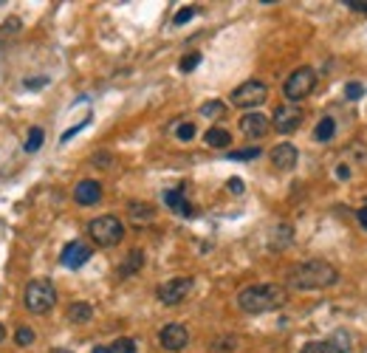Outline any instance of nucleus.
<instances>
[{
  "label": "nucleus",
  "instance_id": "nucleus-1",
  "mask_svg": "<svg viewBox=\"0 0 367 353\" xmlns=\"http://www.w3.org/2000/svg\"><path fill=\"white\" fill-rule=\"evenodd\" d=\"M339 280V271L325 263V260H305L288 269V289L294 291H316V289H328Z\"/></svg>",
  "mask_w": 367,
  "mask_h": 353
},
{
  "label": "nucleus",
  "instance_id": "nucleus-2",
  "mask_svg": "<svg viewBox=\"0 0 367 353\" xmlns=\"http://www.w3.org/2000/svg\"><path fill=\"white\" fill-rule=\"evenodd\" d=\"M288 302V291L274 282H263V286H246L238 294V305L246 314H266V311H277Z\"/></svg>",
  "mask_w": 367,
  "mask_h": 353
},
{
  "label": "nucleus",
  "instance_id": "nucleus-3",
  "mask_svg": "<svg viewBox=\"0 0 367 353\" xmlns=\"http://www.w3.org/2000/svg\"><path fill=\"white\" fill-rule=\"evenodd\" d=\"M23 305L31 311V314H49L54 305H57V289L51 280L45 277H37L31 280L26 291H23Z\"/></svg>",
  "mask_w": 367,
  "mask_h": 353
},
{
  "label": "nucleus",
  "instance_id": "nucleus-4",
  "mask_svg": "<svg viewBox=\"0 0 367 353\" xmlns=\"http://www.w3.org/2000/svg\"><path fill=\"white\" fill-rule=\"evenodd\" d=\"M88 234H90V241H94L97 246L110 249V246L122 243L125 226H122V221L116 215H102V218H94L88 223Z\"/></svg>",
  "mask_w": 367,
  "mask_h": 353
},
{
  "label": "nucleus",
  "instance_id": "nucleus-5",
  "mask_svg": "<svg viewBox=\"0 0 367 353\" xmlns=\"http://www.w3.org/2000/svg\"><path fill=\"white\" fill-rule=\"evenodd\" d=\"M314 88H316V71L308 68V65H303V68H296L294 74L286 80L283 93H286V99H288L291 105H296V102H303Z\"/></svg>",
  "mask_w": 367,
  "mask_h": 353
},
{
  "label": "nucleus",
  "instance_id": "nucleus-6",
  "mask_svg": "<svg viewBox=\"0 0 367 353\" xmlns=\"http://www.w3.org/2000/svg\"><path fill=\"white\" fill-rule=\"evenodd\" d=\"M229 99H232L235 108H257V105H263L268 99V88L260 80H246L243 85H238L232 90V97Z\"/></svg>",
  "mask_w": 367,
  "mask_h": 353
},
{
  "label": "nucleus",
  "instance_id": "nucleus-7",
  "mask_svg": "<svg viewBox=\"0 0 367 353\" xmlns=\"http://www.w3.org/2000/svg\"><path fill=\"white\" fill-rule=\"evenodd\" d=\"M195 289V280L192 277H173L167 282H162L155 291L158 302H164V305H181L184 300H187Z\"/></svg>",
  "mask_w": 367,
  "mask_h": 353
},
{
  "label": "nucleus",
  "instance_id": "nucleus-8",
  "mask_svg": "<svg viewBox=\"0 0 367 353\" xmlns=\"http://www.w3.org/2000/svg\"><path fill=\"white\" fill-rule=\"evenodd\" d=\"M303 125V108L300 105H280L277 110H274V116H271V127L277 130V133H294L296 127Z\"/></svg>",
  "mask_w": 367,
  "mask_h": 353
},
{
  "label": "nucleus",
  "instance_id": "nucleus-9",
  "mask_svg": "<svg viewBox=\"0 0 367 353\" xmlns=\"http://www.w3.org/2000/svg\"><path fill=\"white\" fill-rule=\"evenodd\" d=\"M158 342H162L164 350L178 353V350L187 348V342H190V331H187V328H184L181 322H167V325L162 328V334H158Z\"/></svg>",
  "mask_w": 367,
  "mask_h": 353
},
{
  "label": "nucleus",
  "instance_id": "nucleus-10",
  "mask_svg": "<svg viewBox=\"0 0 367 353\" xmlns=\"http://www.w3.org/2000/svg\"><path fill=\"white\" fill-rule=\"evenodd\" d=\"M90 257H94V252H90V246L85 243V241H71L65 249H62V254H60V263L65 266V269H82Z\"/></svg>",
  "mask_w": 367,
  "mask_h": 353
},
{
  "label": "nucleus",
  "instance_id": "nucleus-11",
  "mask_svg": "<svg viewBox=\"0 0 367 353\" xmlns=\"http://www.w3.org/2000/svg\"><path fill=\"white\" fill-rule=\"evenodd\" d=\"M271 130V119H266L263 113H246L240 119V133L246 138H263Z\"/></svg>",
  "mask_w": 367,
  "mask_h": 353
},
{
  "label": "nucleus",
  "instance_id": "nucleus-12",
  "mask_svg": "<svg viewBox=\"0 0 367 353\" xmlns=\"http://www.w3.org/2000/svg\"><path fill=\"white\" fill-rule=\"evenodd\" d=\"M74 201L79 206H94L102 201V184L94 181V178H85L77 184V190H74Z\"/></svg>",
  "mask_w": 367,
  "mask_h": 353
},
{
  "label": "nucleus",
  "instance_id": "nucleus-13",
  "mask_svg": "<svg viewBox=\"0 0 367 353\" xmlns=\"http://www.w3.org/2000/svg\"><path fill=\"white\" fill-rule=\"evenodd\" d=\"M164 204L178 212L181 218H192L195 215V206L187 201V195H184V186H175V190H164Z\"/></svg>",
  "mask_w": 367,
  "mask_h": 353
},
{
  "label": "nucleus",
  "instance_id": "nucleus-14",
  "mask_svg": "<svg viewBox=\"0 0 367 353\" xmlns=\"http://www.w3.org/2000/svg\"><path fill=\"white\" fill-rule=\"evenodd\" d=\"M296 158H300V153H296L294 145H277L271 150V164L277 170H294L296 167Z\"/></svg>",
  "mask_w": 367,
  "mask_h": 353
},
{
  "label": "nucleus",
  "instance_id": "nucleus-15",
  "mask_svg": "<svg viewBox=\"0 0 367 353\" xmlns=\"http://www.w3.org/2000/svg\"><path fill=\"white\" fill-rule=\"evenodd\" d=\"M127 215L136 226H144V223H153L155 218V206L153 204H144V201H130L127 204Z\"/></svg>",
  "mask_w": 367,
  "mask_h": 353
},
{
  "label": "nucleus",
  "instance_id": "nucleus-16",
  "mask_svg": "<svg viewBox=\"0 0 367 353\" xmlns=\"http://www.w3.org/2000/svg\"><path fill=\"white\" fill-rule=\"evenodd\" d=\"M144 266V252L142 249H133L127 257H125V263L119 266V280H127V277H133L136 271H139Z\"/></svg>",
  "mask_w": 367,
  "mask_h": 353
},
{
  "label": "nucleus",
  "instance_id": "nucleus-17",
  "mask_svg": "<svg viewBox=\"0 0 367 353\" xmlns=\"http://www.w3.org/2000/svg\"><path fill=\"white\" fill-rule=\"evenodd\" d=\"M203 141L215 150H223V147L232 145V136H229V130H223V127H210L203 133Z\"/></svg>",
  "mask_w": 367,
  "mask_h": 353
},
{
  "label": "nucleus",
  "instance_id": "nucleus-18",
  "mask_svg": "<svg viewBox=\"0 0 367 353\" xmlns=\"http://www.w3.org/2000/svg\"><path fill=\"white\" fill-rule=\"evenodd\" d=\"M90 317H94V308H90V302H74L71 308H68V319H71L74 325H85L90 322Z\"/></svg>",
  "mask_w": 367,
  "mask_h": 353
},
{
  "label": "nucleus",
  "instance_id": "nucleus-19",
  "mask_svg": "<svg viewBox=\"0 0 367 353\" xmlns=\"http://www.w3.org/2000/svg\"><path fill=\"white\" fill-rule=\"evenodd\" d=\"M333 133H336V122L331 119V116H325V119H319V125H316V130H314V138H316V141H331Z\"/></svg>",
  "mask_w": 367,
  "mask_h": 353
},
{
  "label": "nucleus",
  "instance_id": "nucleus-20",
  "mask_svg": "<svg viewBox=\"0 0 367 353\" xmlns=\"http://www.w3.org/2000/svg\"><path fill=\"white\" fill-rule=\"evenodd\" d=\"M42 138H45L42 127H31L29 130V138H26V153H37L42 147Z\"/></svg>",
  "mask_w": 367,
  "mask_h": 353
},
{
  "label": "nucleus",
  "instance_id": "nucleus-21",
  "mask_svg": "<svg viewBox=\"0 0 367 353\" xmlns=\"http://www.w3.org/2000/svg\"><path fill=\"white\" fill-rule=\"evenodd\" d=\"M223 113H226V105H223V102H218V99L203 102V105H201V116H212V119H220Z\"/></svg>",
  "mask_w": 367,
  "mask_h": 353
},
{
  "label": "nucleus",
  "instance_id": "nucleus-22",
  "mask_svg": "<svg viewBox=\"0 0 367 353\" xmlns=\"http://www.w3.org/2000/svg\"><path fill=\"white\" fill-rule=\"evenodd\" d=\"M235 348H238V339H235V337H223V339H215L210 350H212V353H232Z\"/></svg>",
  "mask_w": 367,
  "mask_h": 353
},
{
  "label": "nucleus",
  "instance_id": "nucleus-23",
  "mask_svg": "<svg viewBox=\"0 0 367 353\" xmlns=\"http://www.w3.org/2000/svg\"><path fill=\"white\" fill-rule=\"evenodd\" d=\"M107 353H136V342L130 337H122V339H116L107 348Z\"/></svg>",
  "mask_w": 367,
  "mask_h": 353
},
{
  "label": "nucleus",
  "instance_id": "nucleus-24",
  "mask_svg": "<svg viewBox=\"0 0 367 353\" xmlns=\"http://www.w3.org/2000/svg\"><path fill=\"white\" fill-rule=\"evenodd\" d=\"M34 339H37V334L31 331V328H26V325H23V328H17V334H14V342H17L20 348H29Z\"/></svg>",
  "mask_w": 367,
  "mask_h": 353
},
{
  "label": "nucleus",
  "instance_id": "nucleus-25",
  "mask_svg": "<svg viewBox=\"0 0 367 353\" xmlns=\"http://www.w3.org/2000/svg\"><path fill=\"white\" fill-rule=\"evenodd\" d=\"M232 161H251V158H260V147H246V150H232L229 153Z\"/></svg>",
  "mask_w": 367,
  "mask_h": 353
},
{
  "label": "nucleus",
  "instance_id": "nucleus-26",
  "mask_svg": "<svg viewBox=\"0 0 367 353\" xmlns=\"http://www.w3.org/2000/svg\"><path fill=\"white\" fill-rule=\"evenodd\" d=\"M201 65V54L198 51H192V54H187V57H184L181 62H178V68L184 71V74H190V71H195Z\"/></svg>",
  "mask_w": 367,
  "mask_h": 353
},
{
  "label": "nucleus",
  "instance_id": "nucleus-27",
  "mask_svg": "<svg viewBox=\"0 0 367 353\" xmlns=\"http://www.w3.org/2000/svg\"><path fill=\"white\" fill-rule=\"evenodd\" d=\"M195 133H198V130H195V125H192V122H181V125L175 127V136H178L181 141H192V138H195Z\"/></svg>",
  "mask_w": 367,
  "mask_h": 353
},
{
  "label": "nucleus",
  "instance_id": "nucleus-28",
  "mask_svg": "<svg viewBox=\"0 0 367 353\" xmlns=\"http://www.w3.org/2000/svg\"><path fill=\"white\" fill-rule=\"evenodd\" d=\"M300 353H333V348L328 342H305Z\"/></svg>",
  "mask_w": 367,
  "mask_h": 353
},
{
  "label": "nucleus",
  "instance_id": "nucleus-29",
  "mask_svg": "<svg viewBox=\"0 0 367 353\" xmlns=\"http://www.w3.org/2000/svg\"><path fill=\"white\" fill-rule=\"evenodd\" d=\"M328 345L333 348V353H348V348H351V339H348V334H336V339H331Z\"/></svg>",
  "mask_w": 367,
  "mask_h": 353
},
{
  "label": "nucleus",
  "instance_id": "nucleus-30",
  "mask_svg": "<svg viewBox=\"0 0 367 353\" xmlns=\"http://www.w3.org/2000/svg\"><path fill=\"white\" fill-rule=\"evenodd\" d=\"M195 12H198L195 6H184V9H181L175 17H173V23H175V26H184V23H190V20L195 17Z\"/></svg>",
  "mask_w": 367,
  "mask_h": 353
},
{
  "label": "nucleus",
  "instance_id": "nucleus-31",
  "mask_svg": "<svg viewBox=\"0 0 367 353\" xmlns=\"http://www.w3.org/2000/svg\"><path fill=\"white\" fill-rule=\"evenodd\" d=\"M229 193H232V195H243V190H246V184L240 181V178H229Z\"/></svg>",
  "mask_w": 367,
  "mask_h": 353
},
{
  "label": "nucleus",
  "instance_id": "nucleus-32",
  "mask_svg": "<svg viewBox=\"0 0 367 353\" xmlns=\"http://www.w3.org/2000/svg\"><path fill=\"white\" fill-rule=\"evenodd\" d=\"M362 93H364V88H362L359 82H351V85L345 88V97H348V99H359Z\"/></svg>",
  "mask_w": 367,
  "mask_h": 353
},
{
  "label": "nucleus",
  "instance_id": "nucleus-33",
  "mask_svg": "<svg viewBox=\"0 0 367 353\" xmlns=\"http://www.w3.org/2000/svg\"><path fill=\"white\" fill-rule=\"evenodd\" d=\"M88 122H90V119H85V122H79V125H77V127H71V130H65V133H62V141H68V138H74V136H77V133H79V130H82V127H85Z\"/></svg>",
  "mask_w": 367,
  "mask_h": 353
},
{
  "label": "nucleus",
  "instance_id": "nucleus-34",
  "mask_svg": "<svg viewBox=\"0 0 367 353\" xmlns=\"http://www.w3.org/2000/svg\"><path fill=\"white\" fill-rule=\"evenodd\" d=\"M45 82H49V80L42 77V80H26V82H23V85H26V88H42Z\"/></svg>",
  "mask_w": 367,
  "mask_h": 353
},
{
  "label": "nucleus",
  "instance_id": "nucleus-35",
  "mask_svg": "<svg viewBox=\"0 0 367 353\" xmlns=\"http://www.w3.org/2000/svg\"><path fill=\"white\" fill-rule=\"evenodd\" d=\"M356 218H359V223H362V226L367 229V206H362V209L356 212Z\"/></svg>",
  "mask_w": 367,
  "mask_h": 353
},
{
  "label": "nucleus",
  "instance_id": "nucleus-36",
  "mask_svg": "<svg viewBox=\"0 0 367 353\" xmlns=\"http://www.w3.org/2000/svg\"><path fill=\"white\" fill-rule=\"evenodd\" d=\"M336 175H339V178H351V170H348V164H339Z\"/></svg>",
  "mask_w": 367,
  "mask_h": 353
},
{
  "label": "nucleus",
  "instance_id": "nucleus-37",
  "mask_svg": "<svg viewBox=\"0 0 367 353\" xmlns=\"http://www.w3.org/2000/svg\"><path fill=\"white\" fill-rule=\"evenodd\" d=\"M353 12H367V3H356V0H351V3H348Z\"/></svg>",
  "mask_w": 367,
  "mask_h": 353
},
{
  "label": "nucleus",
  "instance_id": "nucleus-38",
  "mask_svg": "<svg viewBox=\"0 0 367 353\" xmlns=\"http://www.w3.org/2000/svg\"><path fill=\"white\" fill-rule=\"evenodd\" d=\"M3 339H6V328H3V325H0V342H3Z\"/></svg>",
  "mask_w": 367,
  "mask_h": 353
},
{
  "label": "nucleus",
  "instance_id": "nucleus-39",
  "mask_svg": "<svg viewBox=\"0 0 367 353\" xmlns=\"http://www.w3.org/2000/svg\"><path fill=\"white\" fill-rule=\"evenodd\" d=\"M94 353H107V348H94Z\"/></svg>",
  "mask_w": 367,
  "mask_h": 353
}]
</instances>
